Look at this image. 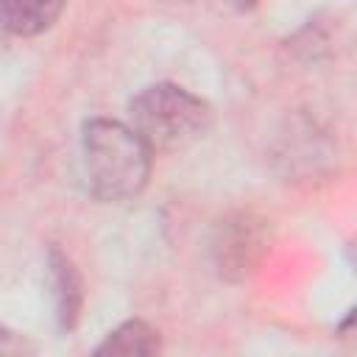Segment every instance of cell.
<instances>
[{
    "label": "cell",
    "instance_id": "obj_1",
    "mask_svg": "<svg viewBox=\"0 0 357 357\" xmlns=\"http://www.w3.org/2000/svg\"><path fill=\"white\" fill-rule=\"evenodd\" d=\"M151 148L134 126L117 120H89L84 126V165L89 187L100 201L137 195L151 173Z\"/></svg>",
    "mask_w": 357,
    "mask_h": 357
},
{
    "label": "cell",
    "instance_id": "obj_2",
    "mask_svg": "<svg viewBox=\"0 0 357 357\" xmlns=\"http://www.w3.org/2000/svg\"><path fill=\"white\" fill-rule=\"evenodd\" d=\"M131 126L151 151H181L212 126V109L176 84L145 86L131 100Z\"/></svg>",
    "mask_w": 357,
    "mask_h": 357
},
{
    "label": "cell",
    "instance_id": "obj_3",
    "mask_svg": "<svg viewBox=\"0 0 357 357\" xmlns=\"http://www.w3.org/2000/svg\"><path fill=\"white\" fill-rule=\"evenodd\" d=\"M61 8L64 0H0L3 25L14 36H36L47 31Z\"/></svg>",
    "mask_w": 357,
    "mask_h": 357
},
{
    "label": "cell",
    "instance_id": "obj_4",
    "mask_svg": "<svg viewBox=\"0 0 357 357\" xmlns=\"http://www.w3.org/2000/svg\"><path fill=\"white\" fill-rule=\"evenodd\" d=\"M47 265H50V284H53L59 326L73 329L78 321V310H81V279H78L73 262L59 248H50Z\"/></svg>",
    "mask_w": 357,
    "mask_h": 357
},
{
    "label": "cell",
    "instance_id": "obj_5",
    "mask_svg": "<svg viewBox=\"0 0 357 357\" xmlns=\"http://www.w3.org/2000/svg\"><path fill=\"white\" fill-rule=\"evenodd\" d=\"M159 351V332L148 326L145 321H126L109 337L95 349V354H112V357H145Z\"/></svg>",
    "mask_w": 357,
    "mask_h": 357
},
{
    "label": "cell",
    "instance_id": "obj_6",
    "mask_svg": "<svg viewBox=\"0 0 357 357\" xmlns=\"http://www.w3.org/2000/svg\"><path fill=\"white\" fill-rule=\"evenodd\" d=\"M234 3H240V6H251L254 0H234Z\"/></svg>",
    "mask_w": 357,
    "mask_h": 357
},
{
    "label": "cell",
    "instance_id": "obj_7",
    "mask_svg": "<svg viewBox=\"0 0 357 357\" xmlns=\"http://www.w3.org/2000/svg\"><path fill=\"white\" fill-rule=\"evenodd\" d=\"M354 271H357V248H354Z\"/></svg>",
    "mask_w": 357,
    "mask_h": 357
}]
</instances>
